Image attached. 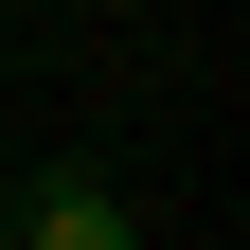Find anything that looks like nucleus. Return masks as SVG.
<instances>
[{
  "instance_id": "obj_1",
  "label": "nucleus",
  "mask_w": 250,
  "mask_h": 250,
  "mask_svg": "<svg viewBox=\"0 0 250 250\" xmlns=\"http://www.w3.org/2000/svg\"><path fill=\"white\" fill-rule=\"evenodd\" d=\"M18 250H143V214H125L107 179H72V161H54L36 197H18Z\"/></svg>"
},
{
  "instance_id": "obj_2",
  "label": "nucleus",
  "mask_w": 250,
  "mask_h": 250,
  "mask_svg": "<svg viewBox=\"0 0 250 250\" xmlns=\"http://www.w3.org/2000/svg\"><path fill=\"white\" fill-rule=\"evenodd\" d=\"M0 250H18V232H0Z\"/></svg>"
}]
</instances>
